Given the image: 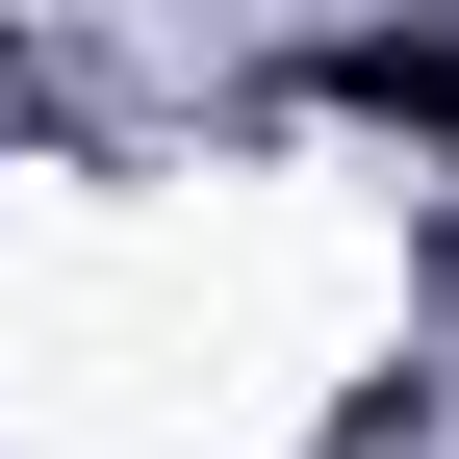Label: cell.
<instances>
[{"label": "cell", "instance_id": "1", "mask_svg": "<svg viewBox=\"0 0 459 459\" xmlns=\"http://www.w3.org/2000/svg\"><path fill=\"white\" fill-rule=\"evenodd\" d=\"M332 102H358V128H434V153H459V26H383Z\"/></svg>", "mask_w": 459, "mask_h": 459}]
</instances>
